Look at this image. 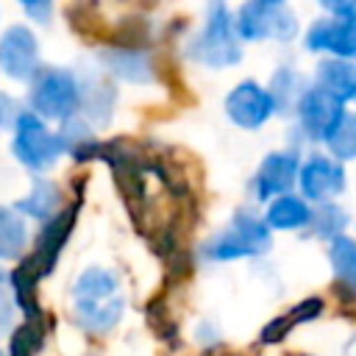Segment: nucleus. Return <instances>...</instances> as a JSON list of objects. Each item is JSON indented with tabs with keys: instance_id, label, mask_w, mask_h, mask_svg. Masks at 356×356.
Instances as JSON below:
<instances>
[{
	"instance_id": "f257e3e1",
	"label": "nucleus",
	"mask_w": 356,
	"mask_h": 356,
	"mask_svg": "<svg viewBox=\"0 0 356 356\" xmlns=\"http://www.w3.org/2000/svg\"><path fill=\"white\" fill-rule=\"evenodd\" d=\"M186 56L203 67H211V70H225V67L239 64L242 47H239L234 17H231L225 0H209L206 22L186 42Z\"/></svg>"
},
{
	"instance_id": "f03ea898",
	"label": "nucleus",
	"mask_w": 356,
	"mask_h": 356,
	"mask_svg": "<svg viewBox=\"0 0 356 356\" xmlns=\"http://www.w3.org/2000/svg\"><path fill=\"white\" fill-rule=\"evenodd\" d=\"M11 156L31 172H47L64 156L58 131L47 128V120L31 108H19L11 125Z\"/></svg>"
},
{
	"instance_id": "7ed1b4c3",
	"label": "nucleus",
	"mask_w": 356,
	"mask_h": 356,
	"mask_svg": "<svg viewBox=\"0 0 356 356\" xmlns=\"http://www.w3.org/2000/svg\"><path fill=\"white\" fill-rule=\"evenodd\" d=\"M273 245L270 228L253 211H236L225 228H220L206 245L203 256L211 261H236V259H256L264 256Z\"/></svg>"
},
{
	"instance_id": "20e7f679",
	"label": "nucleus",
	"mask_w": 356,
	"mask_h": 356,
	"mask_svg": "<svg viewBox=\"0 0 356 356\" xmlns=\"http://www.w3.org/2000/svg\"><path fill=\"white\" fill-rule=\"evenodd\" d=\"M81 83L78 75L67 67H39L31 78L28 108L42 120H67L78 114Z\"/></svg>"
},
{
	"instance_id": "39448f33",
	"label": "nucleus",
	"mask_w": 356,
	"mask_h": 356,
	"mask_svg": "<svg viewBox=\"0 0 356 356\" xmlns=\"http://www.w3.org/2000/svg\"><path fill=\"white\" fill-rule=\"evenodd\" d=\"M236 36L245 42H261V39H278L289 42L298 36V17L284 8V3L270 0H248L239 6L234 17Z\"/></svg>"
},
{
	"instance_id": "423d86ee",
	"label": "nucleus",
	"mask_w": 356,
	"mask_h": 356,
	"mask_svg": "<svg viewBox=\"0 0 356 356\" xmlns=\"http://www.w3.org/2000/svg\"><path fill=\"white\" fill-rule=\"evenodd\" d=\"M42 67L39 39L33 28L14 22L0 33V72L11 81H31Z\"/></svg>"
},
{
	"instance_id": "0eeeda50",
	"label": "nucleus",
	"mask_w": 356,
	"mask_h": 356,
	"mask_svg": "<svg viewBox=\"0 0 356 356\" xmlns=\"http://www.w3.org/2000/svg\"><path fill=\"white\" fill-rule=\"evenodd\" d=\"M303 44L312 53H328L334 58L356 61V11L314 19L303 33Z\"/></svg>"
},
{
	"instance_id": "6e6552de",
	"label": "nucleus",
	"mask_w": 356,
	"mask_h": 356,
	"mask_svg": "<svg viewBox=\"0 0 356 356\" xmlns=\"http://www.w3.org/2000/svg\"><path fill=\"white\" fill-rule=\"evenodd\" d=\"M298 186H300L303 197L312 203L331 200L334 195H339L345 189V167L334 156L312 153L298 167Z\"/></svg>"
},
{
	"instance_id": "1a4fd4ad",
	"label": "nucleus",
	"mask_w": 356,
	"mask_h": 356,
	"mask_svg": "<svg viewBox=\"0 0 356 356\" xmlns=\"http://www.w3.org/2000/svg\"><path fill=\"white\" fill-rule=\"evenodd\" d=\"M225 114L239 128H261L273 114L275 103L270 92L256 81H242L225 95Z\"/></svg>"
},
{
	"instance_id": "9d476101",
	"label": "nucleus",
	"mask_w": 356,
	"mask_h": 356,
	"mask_svg": "<svg viewBox=\"0 0 356 356\" xmlns=\"http://www.w3.org/2000/svg\"><path fill=\"white\" fill-rule=\"evenodd\" d=\"M345 111V103L334 100L331 95H325L323 89H317L314 83H309L303 89V95L298 97L295 103V114H298V122L303 128V134L314 142H323L328 136V131L337 125V120L342 117Z\"/></svg>"
},
{
	"instance_id": "9b49d317",
	"label": "nucleus",
	"mask_w": 356,
	"mask_h": 356,
	"mask_svg": "<svg viewBox=\"0 0 356 356\" xmlns=\"http://www.w3.org/2000/svg\"><path fill=\"white\" fill-rule=\"evenodd\" d=\"M298 167H300V159L295 150H275V153H267L256 170V178H253V189H256V197L259 200H273L284 192H292L295 181H298Z\"/></svg>"
},
{
	"instance_id": "f8f14e48",
	"label": "nucleus",
	"mask_w": 356,
	"mask_h": 356,
	"mask_svg": "<svg viewBox=\"0 0 356 356\" xmlns=\"http://www.w3.org/2000/svg\"><path fill=\"white\" fill-rule=\"evenodd\" d=\"M125 312V298L106 295V298H72V320L89 334H108Z\"/></svg>"
},
{
	"instance_id": "ddd939ff",
	"label": "nucleus",
	"mask_w": 356,
	"mask_h": 356,
	"mask_svg": "<svg viewBox=\"0 0 356 356\" xmlns=\"http://www.w3.org/2000/svg\"><path fill=\"white\" fill-rule=\"evenodd\" d=\"M312 83L317 89H323L325 95H331L334 100L350 103V100H356V61L328 56L314 67Z\"/></svg>"
},
{
	"instance_id": "4468645a",
	"label": "nucleus",
	"mask_w": 356,
	"mask_h": 356,
	"mask_svg": "<svg viewBox=\"0 0 356 356\" xmlns=\"http://www.w3.org/2000/svg\"><path fill=\"white\" fill-rule=\"evenodd\" d=\"M61 203H64V195H61V186L47 181V178H36L28 189V195H22L14 209L25 217V220H36V222H47L50 217H56L61 211Z\"/></svg>"
},
{
	"instance_id": "2eb2a0df",
	"label": "nucleus",
	"mask_w": 356,
	"mask_h": 356,
	"mask_svg": "<svg viewBox=\"0 0 356 356\" xmlns=\"http://www.w3.org/2000/svg\"><path fill=\"white\" fill-rule=\"evenodd\" d=\"M100 61L120 81H128V83H147V81H153V61L142 50L111 47V50H103Z\"/></svg>"
},
{
	"instance_id": "dca6fc26",
	"label": "nucleus",
	"mask_w": 356,
	"mask_h": 356,
	"mask_svg": "<svg viewBox=\"0 0 356 356\" xmlns=\"http://www.w3.org/2000/svg\"><path fill=\"white\" fill-rule=\"evenodd\" d=\"M309 217H312V206L306 203V197L284 192L267 203V211L261 220L267 222V228H275V231H298L309 225Z\"/></svg>"
},
{
	"instance_id": "f3484780",
	"label": "nucleus",
	"mask_w": 356,
	"mask_h": 356,
	"mask_svg": "<svg viewBox=\"0 0 356 356\" xmlns=\"http://www.w3.org/2000/svg\"><path fill=\"white\" fill-rule=\"evenodd\" d=\"M81 106L78 111H83V120L89 125H106L111 120L114 111V89L111 83H106L103 78H81Z\"/></svg>"
},
{
	"instance_id": "a211bd4d",
	"label": "nucleus",
	"mask_w": 356,
	"mask_h": 356,
	"mask_svg": "<svg viewBox=\"0 0 356 356\" xmlns=\"http://www.w3.org/2000/svg\"><path fill=\"white\" fill-rule=\"evenodd\" d=\"M31 245L28 220L8 206H0V261H19Z\"/></svg>"
},
{
	"instance_id": "6ab92c4d",
	"label": "nucleus",
	"mask_w": 356,
	"mask_h": 356,
	"mask_svg": "<svg viewBox=\"0 0 356 356\" xmlns=\"http://www.w3.org/2000/svg\"><path fill=\"white\" fill-rule=\"evenodd\" d=\"M309 83H306V78L298 72V70H292V67H278L275 72H273V78H270V97H273V103H275V111H281V114H286V111H295V103H298V97L303 95V89H306Z\"/></svg>"
},
{
	"instance_id": "aec40b11",
	"label": "nucleus",
	"mask_w": 356,
	"mask_h": 356,
	"mask_svg": "<svg viewBox=\"0 0 356 356\" xmlns=\"http://www.w3.org/2000/svg\"><path fill=\"white\" fill-rule=\"evenodd\" d=\"M120 292V278L114 270L92 264L86 270L78 273V278L72 281V298H106V295H117Z\"/></svg>"
},
{
	"instance_id": "412c9836",
	"label": "nucleus",
	"mask_w": 356,
	"mask_h": 356,
	"mask_svg": "<svg viewBox=\"0 0 356 356\" xmlns=\"http://www.w3.org/2000/svg\"><path fill=\"white\" fill-rule=\"evenodd\" d=\"M328 261H331L337 281L342 286H348L350 292H356V239H350L345 234L334 236L328 245Z\"/></svg>"
},
{
	"instance_id": "4be33fe9",
	"label": "nucleus",
	"mask_w": 356,
	"mask_h": 356,
	"mask_svg": "<svg viewBox=\"0 0 356 356\" xmlns=\"http://www.w3.org/2000/svg\"><path fill=\"white\" fill-rule=\"evenodd\" d=\"M320 309H323V300H320V298H306V300H300L292 312H286V314L275 317L273 323H267V328L261 331V339H264V342H278V339H284L286 331H292L295 325L314 320V317L320 314Z\"/></svg>"
},
{
	"instance_id": "5701e85b",
	"label": "nucleus",
	"mask_w": 356,
	"mask_h": 356,
	"mask_svg": "<svg viewBox=\"0 0 356 356\" xmlns=\"http://www.w3.org/2000/svg\"><path fill=\"white\" fill-rule=\"evenodd\" d=\"M328 153L337 161H350L356 159V114L342 111V117L337 120V125L328 131V136L323 139Z\"/></svg>"
},
{
	"instance_id": "b1692460",
	"label": "nucleus",
	"mask_w": 356,
	"mask_h": 356,
	"mask_svg": "<svg viewBox=\"0 0 356 356\" xmlns=\"http://www.w3.org/2000/svg\"><path fill=\"white\" fill-rule=\"evenodd\" d=\"M345 225H348L345 209L334 206L331 200H323L317 209H312L309 228H312L314 236H320V239H334V236H339V234L345 231Z\"/></svg>"
},
{
	"instance_id": "393cba45",
	"label": "nucleus",
	"mask_w": 356,
	"mask_h": 356,
	"mask_svg": "<svg viewBox=\"0 0 356 356\" xmlns=\"http://www.w3.org/2000/svg\"><path fill=\"white\" fill-rule=\"evenodd\" d=\"M8 337H11L8 356H33L36 348H39V339H42L36 323H22V325H17Z\"/></svg>"
},
{
	"instance_id": "a878e982",
	"label": "nucleus",
	"mask_w": 356,
	"mask_h": 356,
	"mask_svg": "<svg viewBox=\"0 0 356 356\" xmlns=\"http://www.w3.org/2000/svg\"><path fill=\"white\" fill-rule=\"evenodd\" d=\"M19 325V303L11 289L0 286V337H8Z\"/></svg>"
},
{
	"instance_id": "bb28decb",
	"label": "nucleus",
	"mask_w": 356,
	"mask_h": 356,
	"mask_svg": "<svg viewBox=\"0 0 356 356\" xmlns=\"http://www.w3.org/2000/svg\"><path fill=\"white\" fill-rule=\"evenodd\" d=\"M17 3L36 25H47L53 19V0H17Z\"/></svg>"
},
{
	"instance_id": "cd10ccee",
	"label": "nucleus",
	"mask_w": 356,
	"mask_h": 356,
	"mask_svg": "<svg viewBox=\"0 0 356 356\" xmlns=\"http://www.w3.org/2000/svg\"><path fill=\"white\" fill-rule=\"evenodd\" d=\"M19 108H22V106H19L11 95L0 92V134H3V131H11V125H14L17 114H19Z\"/></svg>"
},
{
	"instance_id": "c85d7f7f",
	"label": "nucleus",
	"mask_w": 356,
	"mask_h": 356,
	"mask_svg": "<svg viewBox=\"0 0 356 356\" xmlns=\"http://www.w3.org/2000/svg\"><path fill=\"white\" fill-rule=\"evenodd\" d=\"M328 14H353L356 11V0H317Z\"/></svg>"
},
{
	"instance_id": "c756f323",
	"label": "nucleus",
	"mask_w": 356,
	"mask_h": 356,
	"mask_svg": "<svg viewBox=\"0 0 356 356\" xmlns=\"http://www.w3.org/2000/svg\"><path fill=\"white\" fill-rule=\"evenodd\" d=\"M6 281H8V270H6V267H3V261H0V286H3Z\"/></svg>"
},
{
	"instance_id": "7c9ffc66",
	"label": "nucleus",
	"mask_w": 356,
	"mask_h": 356,
	"mask_svg": "<svg viewBox=\"0 0 356 356\" xmlns=\"http://www.w3.org/2000/svg\"><path fill=\"white\" fill-rule=\"evenodd\" d=\"M270 3H284V0H270Z\"/></svg>"
},
{
	"instance_id": "2f4dec72",
	"label": "nucleus",
	"mask_w": 356,
	"mask_h": 356,
	"mask_svg": "<svg viewBox=\"0 0 356 356\" xmlns=\"http://www.w3.org/2000/svg\"><path fill=\"white\" fill-rule=\"evenodd\" d=\"M0 356H6V353H3V350H0Z\"/></svg>"
},
{
	"instance_id": "473e14b6",
	"label": "nucleus",
	"mask_w": 356,
	"mask_h": 356,
	"mask_svg": "<svg viewBox=\"0 0 356 356\" xmlns=\"http://www.w3.org/2000/svg\"><path fill=\"white\" fill-rule=\"evenodd\" d=\"M0 17H3V11H0Z\"/></svg>"
}]
</instances>
